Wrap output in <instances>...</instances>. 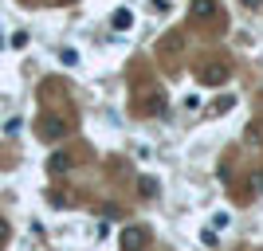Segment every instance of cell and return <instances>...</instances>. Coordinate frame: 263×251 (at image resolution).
I'll return each instance as SVG.
<instances>
[{"mask_svg": "<svg viewBox=\"0 0 263 251\" xmlns=\"http://www.w3.org/2000/svg\"><path fill=\"white\" fill-rule=\"evenodd\" d=\"M224 79H228V63H209V67L197 71V83H204V87H216Z\"/></svg>", "mask_w": 263, "mask_h": 251, "instance_id": "6da1fadb", "label": "cell"}, {"mask_svg": "<svg viewBox=\"0 0 263 251\" xmlns=\"http://www.w3.org/2000/svg\"><path fill=\"white\" fill-rule=\"evenodd\" d=\"M145 240H149L145 228H126V231H122V251H142Z\"/></svg>", "mask_w": 263, "mask_h": 251, "instance_id": "7a4b0ae2", "label": "cell"}, {"mask_svg": "<svg viewBox=\"0 0 263 251\" xmlns=\"http://www.w3.org/2000/svg\"><path fill=\"white\" fill-rule=\"evenodd\" d=\"M216 0H193V4H189V12H193V20H212V16H216Z\"/></svg>", "mask_w": 263, "mask_h": 251, "instance_id": "3957f363", "label": "cell"}, {"mask_svg": "<svg viewBox=\"0 0 263 251\" xmlns=\"http://www.w3.org/2000/svg\"><path fill=\"white\" fill-rule=\"evenodd\" d=\"M157 110H165V99L157 90H149V99H142V114H157Z\"/></svg>", "mask_w": 263, "mask_h": 251, "instance_id": "277c9868", "label": "cell"}, {"mask_svg": "<svg viewBox=\"0 0 263 251\" xmlns=\"http://www.w3.org/2000/svg\"><path fill=\"white\" fill-rule=\"evenodd\" d=\"M110 24H114V28H130V24H134V12L130 8H118L114 16H110Z\"/></svg>", "mask_w": 263, "mask_h": 251, "instance_id": "5b68a950", "label": "cell"}, {"mask_svg": "<svg viewBox=\"0 0 263 251\" xmlns=\"http://www.w3.org/2000/svg\"><path fill=\"white\" fill-rule=\"evenodd\" d=\"M228 224H232V212H224V208L212 212V228H228Z\"/></svg>", "mask_w": 263, "mask_h": 251, "instance_id": "8992f818", "label": "cell"}, {"mask_svg": "<svg viewBox=\"0 0 263 251\" xmlns=\"http://www.w3.org/2000/svg\"><path fill=\"white\" fill-rule=\"evenodd\" d=\"M59 133H63V126H59L55 118H47L44 122V138H59Z\"/></svg>", "mask_w": 263, "mask_h": 251, "instance_id": "52a82bcc", "label": "cell"}, {"mask_svg": "<svg viewBox=\"0 0 263 251\" xmlns=\"http://www.w3.org/2000/svg\"><path fill=\"white\" fill-rule=\"evenodd\" d=\"M51 169H55V173H63V169H67V157H63V153H59V157H51Z\"/></svg>", "mask_w": 263, "mask_h": 251, "instance_id": "ba28073f", "label": "cell"}, {"mask_svg": "<svg viewBox=\"0 0 263 251\" xmlns=\"http://www.w3.org/2000/svg\"><path fill=\"white\" fill-rule=\"evenodd\" d=\"M154 192H157V185L149 181V177H145V181H142V197H154Z\"/></svg>", "mask_w": 263, "mask_h": 251, "instance_id": "9c48e42d", "label": "cell"}, {"mask_svg": "<svg viewBox=\"0 0 263 251\" xmlns=\"http://www.w3.org/2000/svg\"><path fill=\"white\" fill-rule=\"evenodd\" d=\"M8 236H12V228H8V220H0V243L8 240Z\"/></svg>", "mask_w": 263, "mask_h": 251, "instance_id": "30bf717a", "label": "cell"}, {"mask_svg": "<svg viewBox=\"0 0 263 251\" xmlns=\"http://www.w3.org/2000/svg\"><path fill=\"white\" fill-rule=\"evenodd\" d=\"M263 0H243V8H259Z\"/></svg>", "mask_w": 263, "mask_h": 251, "instance_id": "8fae6325", "label": "cell"}]
</instances>
